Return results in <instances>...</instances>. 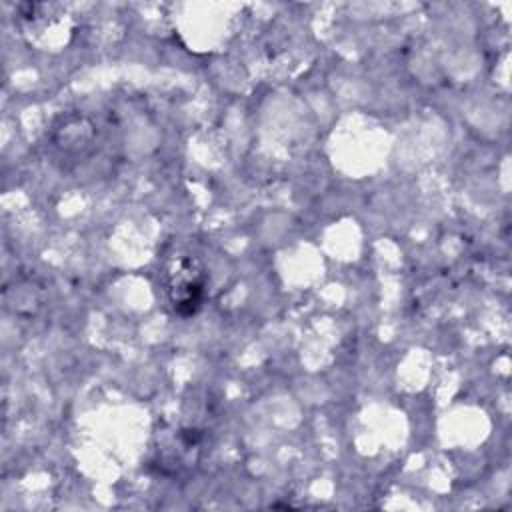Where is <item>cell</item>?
<instances>
[{
    "label": "cell",
    "instance_id": "6da1fadb",
    "mask_svg": "<svg viewBox=\"0 0 512 512\" xmlns=\"http://www.w3.org/2000/svg\"><path fill=\"white\" fill-rule=\"evenodd\" d=\"M164 282H166L170 304L180 316H190L200 308L204 300L206 274L196 258L192 256L174 258L166 268Z\"/></svg>",
    "mask_w": 512,
    "mask_h": 512
}]
</instances>
